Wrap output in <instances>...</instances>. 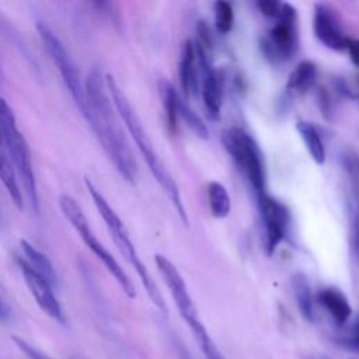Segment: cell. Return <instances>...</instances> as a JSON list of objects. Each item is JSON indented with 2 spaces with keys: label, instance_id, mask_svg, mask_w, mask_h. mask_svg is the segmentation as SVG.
I'll return each instance as SVG.
<instances>
[{
  "label": "cell",
  "instance_id": "obj_14",
  "mask_svg": "<svg viewBox=\"0 0 359 359\" xmlns=\"http://www.w3.org/2000/svg\"><path fill=\"white\" fill-rule=\"evenodd\" d=\"M198 57L195 43L192 41H185L181 49V56L178 62V77L181 90L187 100L192 98L198 93L199 79H198Z\"/></svg>",
  "mask_w": 359,
  "mask_h": 359
},
{
  "label": "cell",
  "instance_id": "obj_8",
  "mask_svg": "<svg viewBox=\"0 0 359 359\" xmlns=\"http://www.w3.org/2000/svg\"><path fill=\"white\" fill-rule=\"evenodd\" d=\"M36 29L39 34V38L46 49V52L50 55L56 69L59 70L62 80L69 90L76 107L79 108L80 114L84 116L87 112V104H86V93H84V83L80 80V73L74 65V62L70 59L66 48L60 42V39L50 31V28L43 24L38 22Z\"/></svg>",
  "mask_w": 359,
  "mask_h": 359
},
{
  "label": "cell",
  "instance_id": "obj_4",
  "mask_svg": "<svg viewBox=\"0 0 359 359\" xmlns=\"http://www.w3.org/2000/svg\"><path fill=\"white\" fill-rule=\"evenodd\" d=\"M156 266L164 279L165 286L170 290V294L175 303V307L181 316V318L188 324L194 338L196 339L203 356L206 359H226L220 349L216 346L215 341L209 335L208 330L205 328L203 323L198 316V310L191 299L188 292L187 283L181 273L178 272L177 266L164 255L156 254L154 255Z\"/></svg>",
  "mask_w": 359,
  "mask_h": 359
},
{
  "label": "cell",
  "instance_id": "obj_26",
  "mask_svg": "<svg viewBox=\"0 0 359 359\" xmlns=\"http://www.w3.org/2000/svg\"><path fill=\"white\" fill-rule=\"evenodd\" d=\"M13 342L20 348V351H22V353H25V356H28L29 359H50L49 356H46L43 352L38 351L36 348H34L32 345H29L27 341H24L22 338L13 335L11 337Z\"/></svg>",
  "mask_w": 359,
  "mask_h": 359
},
{
  "label": "cell",
  "instance_id": "obj_10",
  "mask_svg": "<svg viewBox=\"0 0 359 359\" xmlns=\"http://www.w3.org/2000/svg\"><path fill=\"white\" fill-rule=\"evenodd\" d=\"M257 203L265 230V251L266 255L271 257L286 237L290 213L286 205L268 192L257 196Z\"/></svg>",
  "mask_w": 359,
  "mask_h": 359
},
{
  "label": "cell",
  "instance_id": "obj_30",
  "mask_svg": "<svg viewBox=\"0 0 359 359\" xmlns=\"http://www.w3.org/2000/svg\"><path fill=\"white\" fill-rule=\"evenodd\" d=\"M355 243H359V209H358V217L355 223Z\"/></svg>",
  "mask_w": 359,
  "mask_h": 359
},
{
  "label": "cell",
  "instance_id": "obj_16",
  "mask_svg": "<svg viewBox=\"0 0 359 359\" xmlns=\"http://www.w3.org/2000/svg\"><path fill=\"white\" fill-rule=\"evenodd\" d=\"M317 79V66L311 60H302L297 66L290 72L285 91L290 98L296 95H303L307 93L316 83Z\"/></svg>",
  "mask_w": 359,
  "mask_h": 359
},
{
  "label": "cell",
  "instance_id": "obj_18",
  "mask_svg": "<svg viewBox=\"0 0 359 359\" xmlns=\"http://www.w3.org/2000/svg\"><path fill=\"white\" fill-rule=\"evenodd\" d=\"M296 130L300 135L313 161L318 165H323L325 163V146L318 128L309 121L300 119L296 123Z\"/></svg>",
  "mask_w": 359,
  "mask_h": 359
},
{
  "label": "cell",
  "instance_id": "obj_19",
  "mask_svg": "<svg viewBox=\"0 0 359 359\" xmlns=\"http://www.w3.org/2000/svg\"><path fill=\"white\" fill-rule=\"evenodd\" d=\"M20 245L25 255L24 259L27 261V264L35 272H38L43 279H46L52 286H56L57 275H56V271H55L52 262L49 261V258L43 252H41L36 247H34L31 243H28L27 240H20Z\"/></svg>",
  "mask_w": 359,
  "mask_h": 359
},
{
  "label": "cell",
  "instance_id": "obj_15",
  "mask_svg": "<svg viewBox=\"0 0 359 359\" xmlns=\"http://www.w3.org/2000/svg\"><path fill=\"white\" fill-rule=\"evenodd\" d=\"M317 302L337 325H345L352 316V307L348 297L335 286L323 287L317 294Z\"/></svg>",
  "mask_w": 359,
  "mask_h": 359
},
{
  "label": "cell",
  "instance_id": "obj_22",
  "mask_svg": "<svg viewBox=\"0 0 359 359\" xmlns=\"http://www.w3.org/2000/svg\"><path fill=\"white\" fill-rule=\"evenodd\" d=\"M0 181H1L3 187L6 188V191L8 192L14 205L20 210H22L24 209L22 192H21L20 185H18L17 172H15L14 167L11 165V163L8 161V158L4 157V154L1 151H0Z\"/></svg>",
  "mask_w": 359,
  "mask_h": 359
},
{
  "label": "cell",
  "instance_id": "obj_27",
  "mask_svg": "<svg viewBox=\"0 0 359 359\" xmlns=\"http://www.w3.org/2000/svg\"><path fill=\"white\" fill-rule=\"evenodd\" d=\"M344 344L348 345L351 349L359 352V317L351 325L346 337L344 338Z\"/></svg>",
  "mask_w": 359,
  "mask_h": 359
},
{
  "label": "cell",
  "instance_id": "obj_13",
  "mask_svg": "<svg viewBox=\"0 0 359 359\" xmlns=\"http://www.w3.org/2000/svg\"><path fill=\"white\" fill-rule=\"evenodd\" d=\"M15 262L21 271V275L25 280L27 287L29 289L32 297L35 299V302L41 307V310L43 313H46L50 318L63 324L65 314H63L59 300L56 299V296L53 293V286L46 279H43L38 272H35L27 264V261L24 258L15 257Z\"/></svg>",
  "mask_w": 359,
  "mask_h": 359
},
{
  "label": "cell",
  "instance_id": "obj_7",
  "mask_svg": "<svg viewBox=\"0 0 359 359\" xmlns=\"http://www.w3.org/2000/svg\"><path fill=\"white\" fill-rule=\"evenodd\" d=\"M59 208L66 217V220L72 224V227L77 231L83 243L87 245V248L102 262V265L107 268V271L114 276V279L118 282L123 293L133 299L136 296V289L130 280V278L126 275L123 268L119 265V262L114 258V255L104 247V244L95 237L81 206L79 202L67 195L62 194L59 196Z\"/></svg>",
  "mask_w": 359,
  "mask_h": 359
},
{
  "label": "cell",
  "instance_id": "obj_17",
  "mask_svg": "<svg viewBox=\"0 0 359 359\" xmlns=\"http://www.w3.org/2000/svg\"><path fill=\"white\" fill-rule=\"evenodd\" d=\"M292 290L294 294V300L297 304V309L302 314V317L313 323L316 320V311H314V300L311 293V286L309 282V278L303 272H296L292 276Z\"/></svg>",
  "mask_w": 359,
  "mask_h": 359
},
{
  "label": "cell",
  "instance_id": "obj_29",
  "mask_svg": "<svg viewBox=\"0 0 359 359\" xmlns=\"http://www.w3.org/2000/svg\"><path fill=\"white\" fill-rule=\"evenodd\" d=\"M10 317L8 306L0 299V320H7Z\"/></svg>",
  "mask_w": 359,
  "mask_h": 359
},
{
  "label": "cell",
  "instance_id": "obj_23",
  "mask_svg": "<svg viewBox=\"0 0 359 359\" xmlns=\"http://www.w3.org/2000/svg\"><path fill=\"white\" fill-rule=\"evenodd\" d=\"M180 118H182L187 123V126L201 139L206 140L209 139V129L203 119L189 107V104L184 100L180 102Z\"/></svg>",
  "mask_w": 359,
  "mask_h": 359
},
{
  "label": "cell",
  "instance_id": "obj_21",
  "mask_svg": "<svg viewBox=\"0 0 359 359\" xmlns=\"http://www.w3.org/2000/svg\"><path fill=\"white\" fill-rule=\"evenodd\" d=\"M208 203L212 215L217 219H224L231 210V201L226 187L217 181L208 184Z\"/></svg>",
  "mask_w": 359,
  "mask_h": 359
},
{
  "label": "cell",
  "instance_id": "obj_9",
  "mask_svg": "<svg viewBox=\"0 0 359 359\" xmlns=\"http://www.w3.org/2000/svg\"><path fill=\"white\" fill-rule=\"evenodd\" d=\"M261 49L266 59L285 62L297 50V13L290 3H283L273 27L261 41Z\"/></svg>",
  "mask_w": 359,
  "mask_h": 359
},
{
  "label": "cell",
  "instance_id": "obj_3",
  "mask_svg": "<svg viewBox=\"0 0 359 359\" xmlns=\"http://www.w3.org/2000/svg\"><path fill=\"white\" fill-rule=\"evenodd\" d=\"M84 185L100 213V216L102 217L108 231H109V236L112 238V241L115 243L116 248L119 250V252L122 254V257L132 265V268L136 271L147 296L150 297V300L153 302V304L164 314L167 316L168 310H167V306H165V302L157 287V285L154 283L153 278L150 276L146 265L142 262L140 257L137 255V251L130 240V236H129V231L128 229L125 227L123 222L121 220V217L118 216V213L114 210V208L108 203V201L105 199V196L95 188V185L90 181L88 177H84Z\"/></svg>",
  "mask_w": 359,
  "mask_h": 359
},
{
  "label": "cell",
  "instance_id": "obj_1",
  "mask_svg": "<svg viewBox=\"0 0 359 359\" xmlns=\"http://www.w3.org/2000/svg\"><path fill=\"white\" fill-rule=\"evenodd\" d=\"M84 93L87 104L84 119L121 177L126 182L135 185L137 178V164L119 123V115L109 97L105 76L98 67L88 72L84 81Z\"/></svg>",
  "mask_w": 359,
  "mask_h": 359
},
{
  "label": "cell",
  "instance_id": "obj_5",
  "mask_svg": "<svg viewBox=\"0 0 359 359\" xmlns=\"http://www.w3.org/2000/svg\"><path fill=\"white\" fill-rule=\"evenodd\" d=\"M222 143L255 196L265 194L266 171L264 154L252 135L240 126H230L222 132Z\"/></svg>",
  "mask_w": 359,
  "mask_h": 359
},
{
  "label": "cell",
  "instance_id": "obj_6",
  "mask_svg": "<svg viewBox=\"0 0 359 359\" xmlns=\"http://www.w3.org/2000/svg\"><path fill=\"white\" fill-rule=\"evenodd\" d=\"M0 133L1 142L6 143L10 153L13 167L17 175L21 178L28 201L35 213L39 212V196L36 188V180L34 174L32 157L25 136L17 126L14 112L4 98H0Z\"/></svg>",
  "mask_w": 359,
  "mask_h": 359
},
{
  "label": "cell",
  "instance_id": "obj_11",
  "mask_svg": "<svg viewBox=\"0 0 359 359\" xmlns=\"http://www.w3.org/2000/svg\"><path fill=\"white\" fill-rule=\"evenodd\" d=\"M194 43L196 49L198 69L201 73L199 91H201L203 108L210 119L219 121L222 114V104H223V80L219 72L212 65L210 52L205 50L196 42Z\"/></svg>",
  "mask_w": 359,
  "mask_h": 359
},
{
  "label": "cell",
  "instance_id": "obj_20",
  "mask_svg": "<svg viewBox=\"0 0 359 359\" xmlns=\"http://www.w3.org/2000/svg\"><path fill=\"white\" fill-rule=\"evenodd\" d=\"M158 93L165 112V121L168 129L174 133L178 128V118H180V102L181 98L174 88V86L167 79H160L158 81Z\"/></svg>",
  "mask_w": 359,
  "mask_h": 359
},
{
  "label": "cell",
  "instance_id": "obj_33",
  "mask_svg": "<svg viewBox=\"0 0 359 359\" xmlns=\"http://www.w3.org/2000/svg\"><path fill=\"white\" fill-rule=\"evenodd\" d=\"M351 359H355V358H351Z\"/></svg>",
  "mask_w": 359,
  "mask_h": 359
},
{
  "label": "cell",
  "instance_id": "obj_32",
  "mask_svg": "<svg viewBox=\"0 0 359 359\" xmlns=\"http://www.w3.org/2000/svg\"><path fill=\"white\" fill-rule=\"evenodd\" d=\"M182 356H184V355H182ZM184 359H191V358H189L188 355H185V356H184Z\"/></svg>",
  "mask_w": 359,
  "mask_h": 359
},
{
  "label": "cell",
  "instance_id": "obj_28",
  "mask_svg": "<svg viewBox=\"0 0 359 359\" xmlns=\"http://www.w3.org/2000/svg\"><path fill=\"white\" fill-rule=\"evenodd\" d=\"M346 50L349 53V59L351 62L359 67V39H349Z\"/></svg>",
  "mask_w": 359,
  "mask_h": 359
},
{
  "label": "cell",
  "instance_id": "obj_2",
  "mask_svg": "<svg viewBox=\"0 0 359 359\" xmlns=\"http://www.w3.org/2000/svg\"><path fill=\"white\" fill-rule=\"evenodd\" d=\"M105 84H107L109 97L112 100V104H114L121 121L123 122L125 128L128 129L132 140L135 142L139 153L142 154L144 163L147 164L151 175L154 177L157 184L161 187V189L165 192V195L171 201L172 206L178 212L181 222L185 226H188L189 222H188L187 210H185V206H184V202L181 198L180 188H178L177 182L174 181L172 175L168 172V170L160 160V157H158L140 118L137 116L136 111L133 109L130 101L128 100V97L125 95V93L122 91V88L119 87V84L116 83V80L114 79L112 74H109V73L105 74Z\"/></svg>",
  "mask_w": 359,
  "mask_h": 359
},
{
  "label": "cell",
  "instance_id": "obj_24",
  "mask_svg": "<svg viewBox=\"0 0 359 359\" xmlns=\"http://www.w3.org/2000/svg\"><path fill=\"white\" fill-rule=\"evenodd\" d=\"M213 13H215V27L219 32L227 34L233 29L234 25V11L233 6L229 1L217 0L213 4Z\"/></svg>",
  "mask_w": 359,
  "mask_h": 359
},
{
  "label": "cell",
  "instance_id": "obj_12",
  "mask_svg": "<svg viewBox=\"0 0 359 359\" xmlns=\"http://www.w3.org/2000/svg\"><path fill=\"white\" fill-rule=\"evenodd\" d=\"M313 32L316 38L328 49L344 50L349 38L345 35L341 18L328 3H316L313 15Z\"/></svg>",
  "mask_w": 359,
  "mask_h": 359
},
{
  "label": "cell",
  "instance_id": "obj_25",
  "mask_svg": "<svg viewBox=\"0 0 359 359\" xmlns=\"http://www.w3.org/2000/svg\"><path fill=\"white\" fill-rule=\"evenodd\" d=\"M283 3L278 1V0H259L257 1V7L261 11V14H264L268 18H278L280 14Z\"/></svg>",
  "mask_w": 359,
  "mask_h": 359
},
{
  "label": "cell",
  "instance_id": "obj_31",
  "mask_svg": "<svg viewBox=\"0 0 359 359\" xmlns=\"http://www.w3.org/2000/svg\"><path fill=\"white\" fill-rule=\"evenodd\" d=\"M355 252H356V257L359 261V243H355Z\"/></svg>",
  "mask_w": 359,
  "mask_h": 359
}]
</instances>
